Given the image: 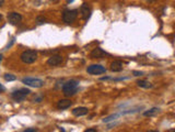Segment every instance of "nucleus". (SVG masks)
I'll use <instances>...</instances> for the list:
<instances>
[{
    "instance_id": "f257e3e1",
    "label": "nucleus",
    "mask_w": 175,
    "mask_h": 132,
    "mask_svg": "<svg viewBox=\"0 0 175 132\" xmlns=\"http://www.w3.org/2000/svg\"><path fill=\"white\" fill-rule=\"evenodd\" d=\"M78 86H79V81L76 79H71V80L66 81L63 86V93L66 97L72 96L77 93Z\"/></svg>"
},
{
    "instance_id": "f03ea898",
    "label": "nucleus",
    "mask_w": 175,
    "mask_h": 132,
    "mask_svg": "<svg viewBox=\"0 0 175 132\" xmlns=\"http://www.w3.org/2000/svg\"><path fill=\"white\" fill-rule=\"evenodd\" d=\"M37 60V52L34 50H26L21 54V61L25 64H32Z\"/></svg>"
},
{
    "instance_id": "7ed1b4c3",
    "label": "nucleus",
    "mask_w": 175,
    "mask_h": 132,
    "mask_svg": "<svg viewBox=\"0 0 175 132\" xmlns=\"http://www.w3.org/2000/svg\"><path fill=\"white\" fill-rule=\"evenodd\" d=\"M22 83L26 86L34 87V88H41L44 86V80L40 78H33V77H25L22 79Z\"/></svg>"
},
{
    "instance_id": "20e7f679",
    "label": "nucleus",
    "mask_w": 175,
    "mask_h": 132,
    "mask_svg": "<svg viewBox=\"0 0 175 132\" xmlns=\"http://www.w3.org/2000/svg\"><path fill=\"white\" fill-rule=\"evenodd\" d=\"M30 93H31L30 89L21 88V89H18V90H14V92L11 94V97H12V99L15 100V101H23Z\"/></svg>"
},
{
    "instance_id": "39448f33",
    "label": "nucleus",
    "mask_w": 175,
    "mask_h": 132,
    "mask_svg": "<svg viewBox=\"0 0 175 132\" xmlns=\"http://www.w3.org/2000/svg\"><path fill=\"white\" fill-rule=\"evenodd\" d=\"M78 17V10L77 9H67V10L64 11L63 13V21L65 23H72L73 21L77 19Z\"/></svg>"
},
{
    "instance_id": "423d86ee",
    "label": "nucleus",
    "mask_w": 175,
    "mask_h": 132,
    "mask_svg": "<svg viewBox=\"0 0 175 132\" xmlns=\"http://www.w3.org/2000/svg\"><path fill=\"white\" fill-rule=\"evenodd\" d=\"M87 72L91 75H101V74H104L106 72V68L104 66L99 65V64H93V65L88 66Z\"/></svg>"
},
{
    "instance_id": "0eeeda50",
    "label": "nucleus",
    "mask_w": 175,
    "mask_h": 132,
    "mask_svg": "<svg viewBox=\"0 0 175 132\" xmlns=\"http://www.w3.org/2000/svg\"><path fill=\"white\" fill-rule=\"evenodd\" d=\"M108 55H110V54H108L107 52H105L104 50H102V48H100V47L94 48V50L90 53V56L92 59H102L104 56H108Z\"/></svg>"
},
{
    "instance_id": "6e6552de",
    "label": "nucleus",
    "mask_w": 175,
    "mask_h": 132,
    "mask_svg": "<svg viewBox=\"0 0 175 132\" xmlns=\"http://www.w3.org/2000/svg\"><path fill=\"white\" fill-rule=\"evenodd\" d=\"M22 20V15L18 12H10L8 14V21L11 23V24H18L20 23Z\"/></svg>"
},
{
    "instance_id": "1a4fd4ad",
    "label": "nucleus",
    "mask_w": 175,
    "mask_h": 132,
    "mask_svg": "<svg viewBox=\"0 0 175 132\" xmlns=\"http://www.w3.org/2000/svg\"><path fill=\"white\" fill-rule=\"evenodd\" d=\"M80 13H81V17H82L83 20H88V19L90 18L91 15V8L89 7L88 3H83L80 8Z\"/></svg>"
},
{
    "instance_id": "9d476101",
    "label": "nucleus",
    "mask_w": 175,
    "mask_h": 132,
    "mask_svg": "<svg viewBox=\"0 0 175 132\" xmlns=\"http://www.w3.org/2000/svg\"><path fill=\"white\" fill-rule=\"evenodd\" d=\"M63 63V57L60 55H52L47 60V65L49 66H57Z\"/></svg>"
},
{
    "instance_id": "9b49d317",
    "label": "nucleus",
    "mask_w": 175,
    "mask_h": 132,
    "mask_svg": "<svg viewBox=\"0 0 175 132\" xmlns=\"http://www.w3.org/2000/svg\"><path fill=\"white\" fill-rule=\"evenodd\" d=\"M88 113H89V110L85 107H79V108H75L72 110V114L76 117H82V116H85Z\"/></svg>"
},
{
    "instance_id": "f8f14e48",
    "label": "nucleus",
    "mask_w": 175,
    "mask_h": 132,
    "mask_svg": "<svg viewBox=\"0 0 175 132\" xmlns=\"http://www.w3.org/2000/svg\"><path fill=\"white\" fill-rule=\"evenodd\" d=\"M124 66H122V63L120 61H114L112 64H111V71L115 72V73H118V72H122Z\"/></svg>"
},
{
    "instance_id": "ddd939ff",
    "label": "nucleus",
    "mask_w": 175,
    "mask_h": 132,
    "mask_svg": "<svg viewBox=\"0 0 175 132\" xmlns=\"http://www.w3.org/2000/svg\"><path fill=\"white\" fill-rule=\"evenodd\" d=\"M71 100H69V99H61V100H59L57 104V107L59 108V109L64 110V109H68L70 106H71Z\"/></svg>"
},
{
    "instance_id": "4468645a",
    "label": "nucleus",
    "mask_w": 175,
    "mask_h": 132,
    "mask_svg": "<svg viewBox=\"0 0 175 132\" xmlns=\"http://www.w3.org/2000/svg\"><path fill=\"white\" fill-rule=\"evenodd\" d=\"M137 85L139 87H141V88H151L152 87V84H151L150 81H148V80H138L137 81Z\"/></svg>"
},
{
    "instance_id": "2eb2a0df",
    "label": "nucleus",
    "mask_w": 175,
    "mask_h": 132,
    "mask_svg": "<svg viewBox=\"0 0 175 132\" xmlns=\"http://www.w3.org/2000/svg\"><path fill=\"white\" fill-rule=\"evenodd\" d=\"M159 108H152V109L150 110H147V111L143 112V114H145L146 117H151V116H154V114H157L158 112H159Z\"/></svg>"
},
{
    "instance_id": "dca6fc26",
    "label": "nucleus",
    "mask_w": 175,
    "mask_h": 132,
    "mask_svg": "<svg viewBox=\"0 0 175 132\" xmlns=\"http://www.w3.org/2000/svg\"><path fill=\"white\" fill-rule=\"evenodd\" d=\"M46 22V18L45 17H43V15H38L37 18H36V23H37L38 26L41 24H44Z\"/></svg>"
},
{
    "instance_id": "f3484780",
    "label": "nucleus",
    "mask_w": 175,
    "mask_h": 132,
    "mask_svg": "<svg viewBox=\"0 0 175 132\" xmlns=\"http://www.w3.org/2000/svg\"><path fill=\"white\" fill-rule=\"evenodd\" d=\"M5 79L7 81H13L17 79V77L14 75H12V74H5Z\"/></svg>"
},
{
    "instance_id": "a211bd4d",
    "label": "nucleus",
    "mask_w": 175,
    "mask_h": 132,
    "mask_svg": "<svg viewBox=\"0 0 175 132\" xmlns=\"http://www.w3.org/2000/svg\"><path fill=\"white\" fill-rule=\"evenodd\" d=\"M133 74L135 75V76H141V75H142V72H136V71H134Z\"/></svg>"
},
{
    "instance_id": "6ab92c4d",
    "label": "nucleus",
    "mask_w": 175,
    "mask_h": 132,
    "mask_svg": "<svg viewBox=\"0 0 175 132\" xmlns=\"http://www.w3.org/2000/svg\"><path fill=\"white\" fill-rule=\"evenodd\" d=\"M84 132H98V130L95 129V128H90V129L85 130Z\"/></svg>"
},
{
    "instance_id": "aec40b11",
    "label": "nucleus",
    "mask_w": 175,
    "mask_h": 132,
    "mask_svg": "<svg viewBox=\"0 0 175 132\" xmlns=\"http://www.w3.org/2000/svg\"><path fill=\"white\" fill-rule=\"evenodd\" d=\"M37 130L35 129V128H30V129H26L24 132H36Z\"/></svg>"
},
{
    "instance_id": "412c9836",
    "label": "nucleus",
    "mask_w": 175,
    "mask_h": 132,
    "mask_svg": "<svg viewBox=\"0 0 175 132\" xmlns=\"http://www.w3.org/2000/svg\"><path fill=\"white\" fill-rule=\"evenodd\" d=\"M5 90H6V89H5V87H3L2 85L0 84V92H5Z\"/></svg>"
},
{
    "instance_id": "4be33fe9",
    "label": "nucleus",
    "mask_w": 175,
    "mask_h": 132,
    "mask_svg": "<svg viewBox=\"0 0 175 132\" xmlns=\"http://www.w3.org/2000/svg\"><path fill=\"white\" fill-rule=\"evenodd\" d=\"M3 1H5V0H0V7L3 5Z\"/></svg>"
},
{
    "instance_id": "5701e85b",
    "label": "nucleus",
    "mask_w": 175,
    "mask_h": 132,
    "mask_svg": "<svg viewBox=\"0 0 175 132\" xmlns=\"http://www.w3.org/2000/svg\"><path fill=\"white\" fill-rule=\"evenodd\" d=\"M148 2H154V1H157V0H147Z\"/></svg>"
},
{
    "instance_id": "b1692460",
    "label": "nucleus",
    "mask_w": 175,
    "mask_h": 132,
    "mask_svg": "<svg viewBox=\"0 0 175 132\" xmlns=\"http://www.w3.org/2000/svg\"><path fill=\"white\" fill-rule=\"evenodd\" d=\"M168 132H175V129H171V130H169Z\"/></svg>"
},
{
    "instance_id": "393cba45",
    "label": "nucleus",
    "mask_w": 175,
    "mask_h": 132,
    "mask_svg": "<svg viewBox=\"0 0 175 132\" xmlns=\"http://www.w3.org/2000/svg\"><path fill=\"white\" fill-rule=\"evenodd\" d=\"M60 131H61V132H65V130H64L63 128H60Z\"/></svg>"
},
{
    "instance_id": "a878e982",
    "label": "nucleus",
    "mask_w": 175,
    "mask_h": 132,
    "mask_svg": "<svg viewBox=\"0 0 175 132\" xmlns=\"http://www.w3.org/2000/svg\"><path fill=\"white\" fill-rule=\"evenodd\" d=\"M1 60H2V55L0 54V62H1Z\"/></svg>"
},
{
    "instance_id": "bb28decb",
    "label": "nucleus",
    "mask_w": 175,
    "mask_h": 132,
    "mask_svg": "<svg viewBox=\"0 0 175 132\" xmlns=\"http://www.w3.org/2000/svg\"><path fill=\"white\" fill-rule=\"evenodd\" d=\"M147 132H158V131H153V130H150V131H147Z\"/></svg>"
},
{
    "instance_id": "cd10ccee",
    "label": "nucleus",
    "mask_w": 175,
    "mask_h": 132,
    "mask_svg": "<svg viewBox=\"0 0 175 132\" xmlns=\"http://www.w3.org/2000/svg\"><path fill=\"white\" fill-rule=\"evenodd\" d=\"M1 19H2V15H1V14H0V20H1Z\"/></svg>"
},
{
    "instance_id": "c85d7f7f",
    "label": "nucleus",
    "mask_w": 175,
    "mask_h": 132,
    "mask_svg": "<svg viewBox=\"0 0 175 132\" xmlns=\"http://www.w3.org/2000/svg\"><path fill=\"white\" fill-rule=\"evenodd\" d=\"M67 1H68V2H70V1H72V0H67Z\"/></svg>"
}]
</instances>
